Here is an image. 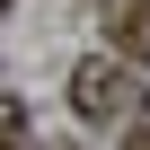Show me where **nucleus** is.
Wrapping results in <instances>:
<instances>
[{"label":"nucleus","mask_w":150,"mask_h":150,"mask_svg":"<svg viewBox=\"0 0 150 150\" xmlns=\"http://www.w3.org/2000/svg\"><path fill=\"white\" fill-rule=\"evenodd\" d=\"M71 106H80L88 124H124L141 106V71L124 53H80V62H71Z\"/></svg>","instance_id":"1"},{"label":"nucleus","mask_w":150,"mask_h":150,"mask_svg":"<svg viewBox=\"0 0 150 150\" xmlns=\"http://www.w3.org/2000/svg\"><path fill=\"white\" fill-rule=\"evenodd\" d=\"M106 53H124V62L150 53V0H115V18H106Z\"/></svg>","instance_id":"2"},{"label":"nucleus","mask_w":150,"mask_h":150,"mask_svg":"<svg viewBox=\"0 0 150 150\" xmlns=\"http://www.w3.org/2000/svg\"><path fill=\"white\" fill-rule=\"evenodd\" d=\"M124 150H150V106H132V115H124Z\"/></svg>","instance_id":"3"},{"label":"nucleus","mask_w":150,"mask_h":150,"mask_svg":"<svg viewBox=\"0 0 150 150\" xmlns=\"http://www.w3.org/2000/svg\"><path fill=\"white\" fill-rule=\"evenodd\" d=\"M53 150H71V141H53Z\"/></svg>","instance_id":"4"},{"label":"nucleus","mask_w":150,"mask_h":150,"mask_svg":"<svg viewBox=\"0 0 150 150\" xmlns=\"http://www.w3.org/2000/svg\"><path fill=\"white\" fill-rule=\"evenodd\" d=\"M0 9H9V0H0Z\"/></svg>","instance_id":"5"}]
</instances>
